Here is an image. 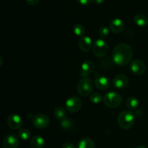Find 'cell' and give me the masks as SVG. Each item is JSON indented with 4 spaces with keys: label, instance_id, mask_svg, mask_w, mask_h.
Here are the masks:
<instances>
[{
    "label": "cell",
    "instance_id": "obj_1",
    "mask_svg": "<svg viewBox=\"0 0 148 148\" xmlns=\"http://www.w3.org/2000/svg\"><path fill=\"white\" fill-rule=\"evenodd\" d=\"M133 51L131 46L127 43H120L114 48L112 53V59L119 66H126L132 60Z\"/></svg>",
    "mask_w": 148,
    "mask_h": 148
},
{
    "label": "cell",
    "instance_id": "obj_2",
    "mask_svg": "<svg viewBox=\"0 0 148 148\" xmlns=\"http://www.w3.org/2000/svg\"><path fill=\"white\" fill-rule=\"evenodd\" d=\"M134 114L130 111H123L118 116L119 126L123 130H129L134 123Z\"/></svg>",
    "mask_w": 148,
    "mask_h": 148
},
{
    "label": "cell",
    "instance_id": "obj_3",
    "mask_svg": "<svg viewBox=\"0 0 148 148\" xmlns=\"http://www.w3.org/2000/svg\"><path fill=\"white\" fill-rule=\"evenodd\" d=\"M94 89V83L90 78L85 77L81 79L77 85V92L82 96L91 95Z\"/></svg>",
    "mask_w": 148,
    "mask_h": 148
},
{
    "label": "cell",
    "instance_id": "obj_4",
    "mask_svg": "<svg viewBox=\"0 0 148 148\" xmlns=\"http://www.w3.org/2000/svg\"><path fill=\"white\" fill-rule=\"evenodd\" d=\"M121 101H122L121 95L119 92H114V91L107 92L103 97L105 105L111 108H115L119 106Z\"/></svg>",
    "mask_w": 148,
    "mask_h": 148
},
{
    "label": "cell",
    "instance_id": "obj_5",
    "mask_svg": "<svg viewBox=\"0 0 148 148\" xmlns=\"http://www.w3.org/2000/svg\"><path fill=\"white\" fill-rule=\"evenodd\" d=\"M92 52L98 57H103L108 53V43L103 39H98L92 44Z\"/></svg>",
    "mask_w": 148,
    "mask_h": 148
},
{
    "label": "cell",
    "instance_id": "obj_6",
    "mask_svg": "<svg viewBox=\"0 0 148 148\" xmlns=\"http://www.w3.org/2000/svg\"><path fill=\"white\" fill-rule=\"evenodd\" d=\"M66 108L70 113H76L79 111L82 106V101L77 96H72L68 98L66 101Z\"/></svg>",
    "mask_w": 148,
    "mask_h": 148
},
{
    "label": "cell",
    "instance_id": "obj_7",
    "mask_svg": "<svg viewBox=\"0 0 148 148\" xmlns=\"http://www.w3.org/2000/svg\"><path fill=\"white\" fill-rule=\"evenodd\" d=\"M50 121L48 116L43 114H38L33 117V124L36 128L45 129L49 126Z\"/></svg>",
    "mask_w": 148,
    "mask_h": 148
},
{
    "label": "cell",
    "instance_id": "obj_8",
    "mask_svg": "<svg viewBox=\"0 0 148 148\" xmlns=\"http://www.w3.org/2000/svg\"><path fill=\"white\" fill-rule=\"evenodd\" d=\"M131 71L136 75H142L145 73L146 69V66L143 61L140 59H135L130 64Z\"/></svg>",
    "mask_w": 148,
    "mask_h": 148
},
{
    "label": "cell",
    "instance_id": "obj_9",
    "mask_svg": "<svg viewBox=\"0 0 148 148\" xmlns=\"http://www.w3.org/2000/svg\"><path fill=\"white\" fill-rule=\"evenodd\" d=\"M18 145V138L13 133H10L4 137L3 141V148H17Z\"/></svg>",
    "mask_w": 148,
    "mask_h": 148
},
{
    "label": "cell",
    "instance_id": "obj_10",
    "mask_svg": "<svg viewBox=\"0 0 148 148\" xmlns=\"http://www.w3.org/2000/svg\"><path fill=\"white\" fill-rule=\"evenodd\" d=\"M7 124L10 128L12 130H17L23 124L22 119L18 114H11L7 119Z\"/></svg>",
    "mask_w": 148,
    "mask_h": 148
},
{
    "label": "cell",
    "instance_id": "obj_11",
    "mask_svg": "<svg viewBox=\"0 0 148 148\" xmlns=\"http://www.w3.org/2000/svg\"><path fill=\"white\" fill-rule=\"evenodd\" d=\"M113 84L115 88L118 89H123L128 85L129 78L124 75H118L114 78Z\"/></svg>",
    "mask_w": 148,
    "mask_h": 148
},
{
    "label": "cell",
    "instance_id": "obj_12",
    "mask_svg": "<svg viewBox=\"0 0 148 148\" xmlns=\"http://www.w3.org/2000/svg\"><path fill=\"white\" fill-rule=\"evenodd\" d=\"M95 69V65L93 62L90 60L85 61L81 65L80 75L82 77L85 78L92 72Z\"/></svg>",
    "mask_w": 148,
    "mask_h": 148
},
{
    "label": "cell",
    "instance_id": "obj_13",
    "mask_svg": "<svg viewBox=\"0 0 148 148\" xmlns=\"http://www.w3.org/2000/svg\"><path fill=\"white\" fill-rule=\"evenodd\" d=\"M109 28L112 33L118 34V33H121L124 28V23L122 20L119 18L114 19L110 23Z\"/></svg>",
    "mask_w": 148,
    "mask_h": 148
},
{
    "label": "cell",
    "instance_id": "obj_14",
    "mask_svg": "<svg viewBox=\"0 0 148 148\" xmlns=\"http://www.w3.org/2000/svg\"><path fill=\"white\" fill-rule=\"evenodd\" d=\"M95 85L96 88L101 90H106L109 88L110 81L108 77L101 75L96 77L95 80Z\"/></svg>",
    "mask_w": 148,
    "mask_h": 148
},
{
    "label": "cell",
    "instance_id": "obj_15",
    "mask_svg": "<svg viewBox=\"0 0 148 148\" xmlns=\"http://www.w3.org/2000/svg\"><path fill=\"white\" fill-rule=\"evenodd\" d=\"M92 39L89 36H82L79 40V48L81 51L84 52H87L92 47Z\"/></svg>",
    "mask_w": 148,
    "mask_h": 148
},
{
    "label": "cell",
    "instance_id": "obj_16",
    "mask_svg": "<svg viewBox=\"0 0 148 148\" xmlns=\"http://www.w3.org/2000/svg\"><path fill=\"white\" fill-rule=\"evenodd\" d=\"M44 145L45 140L41 136H35L30 141V145L32 148H43Z\"/></svg>",
    "mask_w": 148,
    "mask_h": 148
},
{
    "label": "cell",
    "instance_id": "obj_17",
    "mask_svg": "<svg viewBox=\"0 0 148 148\" xmlns=\"http://www.w3.org/2000/svg\"><path fill=\"white\" fill-rule=\"evenodd\" d=\"M134 22L137 25L143 27L148 24V18L143 14H137L134 17Z\"/></svg>",
    "mask_w": 148,
    "mask_h": 148
},
{
    "label": "cell",
    "instance_id": "obj_18",
    "mask_svg": "<svg viewBox=\"0 0 148 148\" xmlns=\"http://www.w3.org/2000/svg\"><path fill=\"white\" fill-rule=\"evenodd\" d=\"M139 104H140L139 100L136 97L134 96H131L128 98V99L127 100V103H126L127 107L131 111L137 110V108L139 107Z\"/></svg>",
    "mask_w": 148,
    "mask_h": 148
},
{
    "label": "cell",
    "instance_id": "obj_19",
    "mask_svg": "<svg viewBox=\"0 0 148 148\" xmlns=\"http://www.w3.org/2000/svg\"><path fill=\"white\" fill-rule=\"evenodd\" d=\"M53 114H54L55 117L60 121H63L65 119H66V111L65 108H64L63 107H56L55 108Z\"/></svg>",
    "mask_w": 148,
    "mask_h": 148
},
{
    "label": "cell",
    "instance_id": "obj_20",
    "mask_svg": "<svg viewBox=\"0 0 148 148\" xmlns=\"http://www.w3.org/2000/svg\"><path fill=\"white\" fill-rule=\"evenodd\" d=\"M78 148H95V143L90 138H83L79 141Z\"/></svg>",
    "mask_w": 148,
    "mask_h": 148
},
{
    "label": "cell",
    "instance_id": "obj_21",
    "mask_svg": "<svg viewBox=\"0 0 148 148\" xmlns=\"http://www.w3.org/2000/svg\"><path fill=\"white\" fill-rule=\"evenodd\" d=\"M73 31L76 36H79V37L82 38V36L85 34V27L82 25V24H79V23H77L73 27Z\"/></svg>",
    "mask_w": 148,
    "mask_h": 148
},
{
    "label": "cell",
    "instance_id": "obj_22",
    "mask_svg": "<svg viewBox=\"0 0 148 148\" xmlns=\"http://www.w3.org/2000/svg\"><path fill=\"white\" fill-rule=\"evenodd\" d=\"M103 96L99 92H93L90 95V101L94 104H98L102 101Z\"/></svg>",
    "mask_w": 148,
    "mask_h": 148
},
{
    "label": "cell",
    "instance_id": "obj_23",
    "mask_svg": "<svg viewBox=\"0 0 148 148\" xmlns=\"http://www.w3.org/2000/svg\"><path fill=\"white\" fill-rule=\"evenodd\" d=\"M17 135H18L19 138H20L23 140H27L30 138V132L28 130H26V129H23V130H20V131L17 133Z\"/></svg>",
    "mask_w": 148,
    "mask_h": 148
},
{
    "label": "cell",
    "instance_id": "obj_24",
    "mask_svg": "<svg viewBox=\"0 0 148 148\" xmlns=\"http://www.w3.org/2000/svg\"><path fill=\"white\" fill-rule=\"evenodd\" d=\"M98 33H99L100 36L102 38H105L109 34V29L106 27V26H102L101 27H100L99 30H98Z\"/></svg>",
    "mask_w": 148,
    "mask_h": 148
},
{
    "label": "cell",
    "instance_id": "obj_25",
    "mask_svg": "<svg viewBox=\"0 0 148 148\" xmlns=\"http://www.w3.org/2000/svg\"><path fill=\"white\" fill-rule=\"evenodd\" d=\"M61 127L64 130H69L72 127V120L68 119H65L64 120L61 121Z\"/></svg>",
    "mask_w": 148,
    "mask_h": 148
},
{
    "label": "cell",
    "instance_id": "obj_26",
    "mask_svg": "<svg viewBox=\"0 0 148 148\" xmlns=\"http://www.w3.org/2000/svg\"><path fill=\"white\" fill-rule=\"evenodd\" d=\"M77 2L79 3V4H82V5L88 6L90 4L92 0H77Z\"/></svg>",
    "mask_w": 148,
    "mask_h": 148
},
{
    "label": "cell",
    "instance_id": "obj_27",
    "mask_svg": "<svg viewBox=\"0 0 148 148\" xmlns=\"http://www.w3.org/2000/svg\"><path fill=\"white\" fill-rule=\"evenodd\" d=\"M38 1H39V0H25V2L27 3V4H29V5H31V6L37 4L38 3Z\"/></svg>",
    "mask_w": 148,
    "mask_h": 148
},
{
    "label": "cell",
    "instance_id": "obj_28",
    "mask_svg": "<svg viewBox=\"0 0 148 148\" xmlns=\"http://www.w3.org/2000/svg\"><path fill=\"white\" fill-rule=\"evenodd\" d=\"M62 148H76V147L72 143H66L65 144H64Z\"/></svg>",
    "mask_w": 148,
    "mask_h": 148
},
{
    "label": "cell",
    "instance_id": "obj_29",
    "mask_svg": "<svg viewBox=\"0 0 148 148\" xmlns=\"http://www.w3.org/2000/svg\"><path fill=\"white\" fill-rule=\"evenodd\" d=\"M93 1L96 4H101L105 1V0H93Z\"/></svg>",
    "mask_w": 148,
    "mask_h": 148
},
{
    "label": "cell",
    "instance_id": "obj_30",
    "mask_svg": "<svg viewBox=\"0 0 148 148\" xmlns=\"http://www.w3.org/2000/svg\"><path fill=\"white\" fill-rule=\"evenodd\" d=\"M136 148H146V147H144V146H138V147H137Z\"/></svg>",
    "mask_w": 148,
    "mask_h": 148
}]
</instances>
